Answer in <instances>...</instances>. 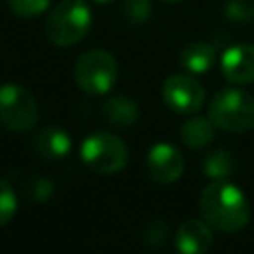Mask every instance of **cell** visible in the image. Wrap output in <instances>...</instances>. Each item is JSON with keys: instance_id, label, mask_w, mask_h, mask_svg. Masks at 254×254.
<instances>
[{"instance_id": "cell-16", "label": "cell", "mask_w": 254, "mask_h": 254, "mask_svg": "<svg viewBox=\"0 0 254 254\" xmlns=\"http://www.w3.org/2000/svg\"><path fill=\"white\" fill-rule=\"evenodd\" d=\"M121 10H123V18L129 24L141 26L153 16V2L151 0H125Z\"/></svg>"}, {"instance_id": "cell-19", "label": "cell", "mask_w": 254, "mask_h": 254, "mask_svg": "<svg viewBox=\"0 0 254 254\" xmlns=\"http://www.w3.org/2000/svg\"><path fill=\"white\" fill-rule=\"evenodd\" d=\"M52 0H8L10 10L20 18H34L48 10Z\"/></svg>"}, {"instance_id": "cell-17", "label": "cell", "mask_w": 254, "mask_h": 254, "mask_svg": "<svg viewBox=\"0 0 254 254\" xmlns=\"http://www.w3.org/2000/svg\"><path fill=\"white\" fill-rule=\"evenodd\" d=\"M18 208V198L12 185L6 179H0V226L8 224Z\"/></svg>"}, {"instance_id": "cell-7", "label": "cell", "mask_w": 254, "mask_h": 254, "mask_svg": "<svg viewBox=\"0 0 254 254\" xmlns=\"http://www.w3.org/2000/svg\"><path fill=\"white\" fill-rule=\"evenodd\" d=\"M163 101L177 113H194L204 103L202 85L190 75H171L163 83Z\"/></svg>"}, {"instance_id": "cell-21", "label": "cell", "mask_w": 254, "mask_h": 254, "mask_svg": "<svg viewBox=\"0 0 254 254\" xmlns=\"http://www.w3.org/2000/svg\"><path fill=\"white\" fill-rule=\"evenodd\" d=\"M143 240H145L149 246H153V248L163 246V244L169 240V224H167L165 220H151V222L145 226Z\"/></svg>"}, {"instance_id": "cell-9", "label": "cell", "mask_w": 254, "mask_h": 254, "mask_svg": "<svg viewBox=\"0 0 254 254\" xmlns=\"http://www.w3.org/2000/svg\"><path fill=\"white\" fill-rule=\"evenodd\" d=\"M32 147L36 155L48 163H58L65 159L71 151V137L58 125H46L34 133Z\"/></svg>"}, {"instance_id": "cell-14", "label": "cell", "mask_w": 254, "mask_h": 254, "mask_svg": "<svg viewBox=\"0 0 254 254\" xmlns=\"http://www.w3.org/2000/svg\"><path fill=\"white\" fill-rule=\"evenodd\" d=\"M214 133H216V125L212 123V119L210 117H200V115H194V117L187 119L181 125V131H179L181 141L190 149L206 147L208 143H212Z\"/></svg>"}, {"instance_id": "cell-3", "label": "cell", "mask_w": 254, "mask_h": 254, "mask_svg": "<svg viewBox=\"0 0 254 254\" xmlns=\"http://www.w3.org/2000/svg\"><path fill=\"white\" fill-rule=\"evenodd\" d=\"M208 117L222 131L246 133L254 127V99L236 87L220 89L208 105Z\"/></svg>"}, {"instance_id": "cell-1", "label": "cell", "mask_w": 254, "mask_h": 254, "mask_svg": "<svg viewBox=\"0 0 254 254\" xmlns=\"http://www.w3.org/2000/svg\"><path fill=\"white\" fill-rule=\"evenodd\" d=\"M202 218L220 232H238L248 224L250 204L246 194L228 181H212L198 198Z\"/></svg>"}, {"instance_id": "cell-6", "label": "cell", "mask_w": 254, "mask_h": 254, "mask_svg": "<svg viewBox=\"0 0 254 254\" xmlns=\"http://www.w3.org/2000/svg\"><path fill=\"white\" fill-rule=\"evenodd\" d=\"M40 119V107L36 97L16 83L0 85V123L8 131L26 133L36 127Z\"/></svg>"}, {"instance_id": "cell-8", "label": "cell", "mask_w": 254, "mask_h": 254, "mask_svg": "<svg viewBox=\"0 0 254 254\" xmlns=\"http://www.w3.org/2000/svg\"><path fill=\"white\" fill-rule=\"evenodd\" d=\"M185 171L181 151L171 143H155L147 153V173L155 183H175Z\"/></svg>"}, {"instance_id": "cell-15", "label": "cell", "mask_w": 254, "mask_h": 254, "mask_svg": "<svg viewBox=\"0 0 254 254\" xmlns=\"http://www.w3.org/2000/svg\"><path fill=\"white\" fill-rule=\"evenodd\" d=\"M236 169V161L232 153L224 149H214L202 159V173L212 181H226L232 177Z\"/></svg>"}, {"instance_id": "cell-4", "label": "cell", "mask_w": 254, "mask_h": 254, "mask_svg": "<svg viewBox=\"0 0 254 254\" xmlns=\"http://www.w3.org/2000/svg\"><path fill=\"white\" fill-rule=\"evenodd\" d=\"M119 75L115 58L105 50L83 52L73 65L75 85L87 95H105L111 91Z\"/></svg>"}, {"instance_id": "cell-13", "label": "cell", "mask_w": 254, "mask_h": 254, "mask_svg": "<svg viewBox=\"0 0 254 254\" xmlns=\"http://www.w3.org/2000/svg\"><path fill=\"white\" fill-rule=\"evenodd\" d=\"M214 60H216V50H214V46H210L206 42H190L179 54V64L189 73L208 71L212 67Z\"/></svg>"}, {"instance_id": "cell-5", "label": "cell", "mask_w": 254, "mask_h": 254, "mask_svg": "<svg viewBox=\"0 0 254 254\" xmlns=\"http://www.w3.org/2000/svg\"><path fill=\"white\" fill-rule=\"evenodd\" d=\"M81 161L97 175H115L125 169L129 159V149L113 133L97 131L83 139L79 147Z\"/></svg>"}, {"instance_id": "cell-12", "label": "cell", "mask_w": 254, "mask_h": 254, "mask_svg": "<svg viewBox=\"0 0 254 254\" xmlns=\"http://www.w3.org/2000/svg\"><path fill=\"white\" fill-rule=\"evenodd\" d=\"M103 117L117 129H129L139 119V107L127 95H111L103 103Z\"/></svg>"}, {"instance_id": "cell-23", "label": "cell", "mask_w": 254, "mask_h": 254, "mask_svg": "<svg viewBox=\"0 0 254 254\" xmlns=\"http://www.w3.org/2000/svg\"><path fill=\"white\" fill-rule=\"evenodd\" d=\"M163 2H181V0H163Z\"/></svg>"}, {"instance_id": "cell-18", "label": "cell", "mask_w": 254, "mask_h": 254, "mask_svg": "<svg viewBox=\"0 0 254 254\" xmlns=\"http://www.w3.org/2000/svg\"><path fill=\"white\" fill-rule=\"evenodd\" d=\"M54 190H56V187H54V183H52L48 177L36 175V177L30 179L28 189H26V194H28V198L34 200V202H46L48 198H52Z\"/></svg>"}, {"instance_id": "cell-11", "label": "cell", "mask_w": 254, "mask_h": 254, "mask_svg": "<svg viewBox=\"0 0 254 254\" xmlns=\"http://www.w3.org/2000/svg\"><path fill=\"white\" fill-rule=\"evenodd\" d=\"M177 250L183 254H204L212 246V230L210 224L202 218L185 220L175 234Z\"/></svg>"}, {"instance_id": "cell-20", "label": "cell", "mask_w": 254, "mask_h": 254, "mask_svg": "<svg viewBox=\"0 0 254 254\" xmlns=\"http://www.w3.org/2000/svg\"><path fill=\"white\" fill-rule=\"evenodd\" d=\"M224 14L228 20L244 24L254 18V4H250L248 0H228L224 4Z\"/></svg>"}, {"instance_id": "cell-2", "label": "cell", "mask_w": 254, "mask_h": 254, "mask_svg": "<svg viewBox=\"0 0 254 254\" xmlns=\"http://www.w3.org/2000/svg\"><path fill=\"white\" fill-rule=\"evenodd\" d=\"M91 28V10L85 0H62L56 4L44 24L46 38L58 48H69L81 42Z\"/></svg>"}, {"instance_id": "cell-22", "label": "cell", "mask_w": 254, "mask_h": 254, "mask_svg": "<svg viewBox=\"0 0 254 254\" xmlns=\"http://www.w3.org/2000/svg\"><path fill=\"white\" fill-rule=\"evenodd\" d=\"M97 4H107V2H113V0H95Z\"/></svg>"}, {"instance_id": "cell-10", "label": "cell", "mask_w": 254, "mask_h": 254, "mask_svg": "<svg viewBox=\"0 0 254 254\" xmlns=\"http://www.w3.org/2000/svg\"><path fill=\"white\" fill-rule=\"evenodd\" d=\"M222 75L232 83H250L254 81V46L236 44L230 46L220 60Z\"/></svg>"}]
</instances>
